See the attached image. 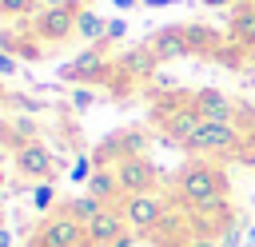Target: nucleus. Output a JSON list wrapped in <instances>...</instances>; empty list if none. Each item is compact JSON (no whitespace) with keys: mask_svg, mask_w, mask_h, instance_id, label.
<instances>
[{"mask_svg":"<svg viewBox=\"0 0 255 247\" xmlns=\"http://www.w3.org/2000/svg\"><path fill=\"white\" fill-rule=\"evenodd\" d=\"M191 108L203 116V120H215V124H235V100L219 88H199L191 92Z\"/></svg>","mask_w":255,"mask_h":247,"instance_id":"10","label":"nucleus"},{"mask_svg":"<svg viewBox=\"0 0 255 247\" xmlns=\"http://www.w3.org/2000/svg\"><path fill=\"white\" fill-rule=\"evenodd\" d=\"M124 36H128V20H108V40H104V44L124 40Z\"/></svg>","mask_w":255,"mask_h":247,"instance_id":"24","label":"nucleus"},{"mask_svg":"<svg viewBox=\"0 0 255 247\" xmlns=\"http://www.w3.org/2000/svg\"><path fill=\"white\" fill-rule=\"evenodd\" d=\"M175 199L187 211L207 207L215 199H227V175H223V167H215L207 159H187L175 171Z\"/></svg>","mask_w":255,"mask_h":247,"instance_id":"1","label":"nucleus"},{"mask_svg":"<svg viewBox=\"0 0 255 247\" xmlns=\"http://www.w3.org/2000/svg\"><path fill=\"white\" fill-rule=\"evenodd\" d=\"M247 4H255V0H247Z\"/></svg>","mask_w":255,"mask_h":247,"instance_id":"34","label":"nucleus"},{"mask_svg":"<svg viewBox=\"0 0 255 247\" xmlns=\"http://www.w3.org/2000/svg\"><path fill=\"white\" fill-rule=\"evenodd\" d=\"M40 0H0V16H32Z\"/></svg>","mask_w":255,"mask_h":247,"instance_id":"20","label":"nucleus"},{"mask_svg":"<svg viewBox=\"0 0 255 247\" xmlns=\"http://www.w3.org/2000/svg\"><path fill=\"white\" fill-rule=\"evenodd\" d=\"M112 167H116V179H120L124 199H128V195H147V191H155V183H159V167H155L147 155H124V159L112 163Z\"/></svg>","mask_w":255,"mask_h":247,"instance_id":"7","label":"nucleus"},{"mask_svg":"<svg viewBox=\"0 0 255 247\" xmlns=\"http://www.w3.org/2000/svg\"><path fill=\"white\" fill-rule=\"evenodd\" d=\"M116 8H135V4H143V0H112Z\"/></svg>","mask_w":255,"mask_h":247,"instance_id":"31","label":"nucleus"},{"mask_svg":"<svg viewBox=\"0 0 255 247\" xmlns=\"http://www.w3.org/2000/svg\"><path fill=\"white\" fill-rule=\"evenodd\" d=\"M199 4H207V8H223V4H231V8H235V0H199Z\"/></svg>","mask_w":255,"mask_h":247,"instance_id":"29","label":"nucleus"},{"mask_svg":"<svg viewBox=\"0 0 255 247\" xmlns=\"http://www.w3.org/2000/svg\"><path fill=\"white\" fill-rule=\"evenodd\" d=\"M16 68H20V64H16V56L0 48V76H16Z\"/></svg>","mask_w":255,"mask_h":247,"instance_id":"25","label":"nucleus"},{"mask_svg":"<svg viewBox=\"0 0 255 247\" xmlns=\"http://www.w3.org/2000/svg\"><path fill=\"white\" fill-rule=\"evenodd\" d=\"M124 219L131 235H159V227L167 223V199L147 191V195H128L124 203Z\"/></svg>","mask_w":255,"mask_h":247,"instance_id":"3","label":"nucleus"},{"mask_svg":"<svg viewBox=\"0 0 255 247\" xmlns=\"http://www.w3.org/2000/svg\"><path fill=\"white\" fill-rule=\"evenodd\" d=\"M92 171H96V159H92V155H76V163H72V179H76V183H88Z\"/></svg>","mask_w":255,"mask_h":247,"instance_id":"21","label":"nucleus"},{"mask_svg":"<svg viewBox=\"0 0 255 247\" xmlns=\"http://www.w3.org/2000/svg\"><path fill=\"white\" fill-rule=\"evenodd\" d=\"M16 171L24 179H32V183H48L56 175V159H52V151L40 139H28V143L16 147Z\"/></svg>","mask_w":255,"mask_h":247,"instance_id":"8","label":"nucleus"},{"mask_svg":"<svg viewBox=\"0 0 255 247\" xmlns=\"http://www.w3.org/2000/svg\"><path fill=\"white\" fill-rule=\"evenodd\" d=\"M147 8H167V4H175V0H143Z\"/></svg>","mask_w":255,"mask_h":247,"instance_id":"30","label":"nucleus"},{"mask_svg":"<svg viewBox=\"0 0 255 247\" xmlns=\"http://www.w3.org/2000/svg\"><path fill=\"white\" fill-rule=\"evenodd\" d=\"M243 247H255V223H247V231H243Z\"/></svg>","mask_w":255,"mask_h":247,"instance_id":"27","label":"nucleus"},{"mask_svg":"<svg viewBox=\"0 0 255 247\" xmlns=\"http://www.w3.org/2000/svg\"><path fill=\"white\" fill-rule=\"evenodd\" d=\"M56 207V183L48 179V183H32V211L36 215H48Z\"/></svg>","mask_w":255,"mask_h":247,"instance_id":"18","label":"nucleus"},{"mask_svg":"<svg viewBox=\"0 0 255 247\" xmlns=\"http://www.w3.org/2000/svg\"><path fill=\"white\" fill-rule=\"evenodd\" d=\"M227 44H235L239 52L255 48V4H235L231 8V24H227Z\"/></svg>","mask_w":255,"mask_h":247,"instance_id":"13","label":"nucleus"},{"mask_svg":"<svg viewBox=\"0 0 255 247\" xmlns=\"http://www.w3.org/2000/svg\"><path fill=\"white\" fill-rule=\"evenodd\" d=\"M44 8H56V4H68V0H40Z\"/></svg>","mask_w":255,"mask_h":247,"instance_id":"32","label":"nucleus"},{"mask_svg":"<svg viewBox=\"0 0 255 247\" xmlns=\"http://www.w3.org/2000/svg\"><path fill=\"white\" fill-rule=\"evenodd\" d=\"M112 247H135V235H131V231H124V235H120Z\"/></svg>","mask_w":255,"mask_h":247,"instance_id":"26","label":"nucleus"},{"mask_svg":"<svg viewBox=\"0 0 255 247\" xmlns=\"http://www.w3.org/2000/svg\"><path fill=\"white\" fill-rule=\"evenodd\" d=\"M4 183H8V175H4V167H0V191H4Z\"/></svg>","mask_w":255,"mask_h":247,"instance_id":"33","label":"nucleus"},{"mask_svg":"<svg viewBox=\"0 0 255 247\" xmlns=\"http://www.w3.org/2000/svg\"><path fill=\"white\" fill-rule=\"evenodd\" d=\"M183 247H219V235H211V231H195V235L183 239Z\"/></svg>","mask_w":255,"mask_h":247,"instance_id":"23","label":"nucleus"},{"mask_svg":"<svg viewBox=\"0 0 255 247\" xmlns=\"http://www.w3.org/2000/svg\"><path fill=\"white\" fill-rule=\"evenodd\" d=\"M84 187H88V195H96L104 207H116V199L124 203V191H120L116 167H96V171H92V179H88Z\"/></svg>","mask_w":255,"mask_h":247,"instance_id":"14","label":"nucleus"},{"mask_svg":"<svg viewBox=\"0 0 255 247\" xmlns=\"http://www.w3.org/2000/svg\"><path fill=\"white\" fill-rule=\"evenodd\" d=\"M243 231H247V219L243 215H231L219 227V247H243Z\"/></svg>","mask_w":255,"mask_h":247,"instance_id":"19","label":"nucleus"},{"mask_svg":"<svg viewBox=\"0 0 255 247\" xmlns=\"http://www.w3.org/2000/svg\"><path fill=\"white\" fill-rule=\"evenodd\" d=\"M116 72L131 84V80H151L155 72H159V60L151 56V48L147 44H135V48H128V52H120V60H116Z\"/></svg>","mask_w":255,"mask_h":247,"instance_id":"12","label":"nucleus"},{"mask_svg":"<svg viewBox=\"0 0 255 247\" xmlns=\"http://www.w3.org/2000/svg\"><path fill=\"white\" fill-rule=\"evenodd\" d=\"M80 0H68V4H56V8H40L32 16V36L40 44H64L68 36H76V16H80Z\"/></svg>","mask_w":255,"mask_h":247,"instance_id":"4","label":"nucleus"},{"mask_svg":"<svg viewBox=\"0 0 255 247\" xmlns=\"http://www.w3.org/2000/svg\"><path fill=\"white\" fill-rule=\"evenodd\" d=\"M92 104H96V88H76V92H72V108H76V112H88Z\"/></svg>","mask_w":255,"mask_h":247,"instance_id":"22","label":"nucleus"},{"mask_svg":"<svg viewBox=\"0 0 255 247\" xmlns=\"http://www.w3.org/2000/svg\"><path fill=\"white\" fill-rule=\"evenodd\" d=\"M187 48H191V56H219L223 52V32H215V28H207V24H187Z\"/></svg>","mask_w":255,"mask_h":247,"instance_id":"15","label":"nucleus"},{"mask_svg":"<svg viewBox=\"0 0 255 247\" xmlns=\"http://www.w3.org/2000/svg\"><path fill=\"white\" fill-rule=\"evenodd\" d=\"M143 44L151 48V56H155L159 64H171V60L191 56V48H187V24H167V28L151 32Z\"/></svg>","mask_w":255,"mask_h":247,"instance_id":"9","label":"nucleus"},{"mask_svg":"<svg viewBox=\"0 0 255 247\" xmlns=\"http://www.w3.org/2000/svg\"><path fill=\"white\" fill-rule=\"evenodd\" d=\"M64 84H80V88H96V84H112L116 80V64L104 56V44H96V48H84L76 60H68V64H60V72H56Z\"/></svg>","mask_w":255,"mask_h":247,"instance_id":"2","label":"nucleus"},{"mask_svg":"<svg viewBox=\"0 0 255 247\" xmlns=\"http://www.w3.org/2000/svg\"><path fill=\"white\" fill-rule=\"evenodd\" d=\"M76 36L88 40V44L96 48V44L108 40V20H104L96 8H80V16H76Z\"/></svg>","mask_w":255,"mask_h":247,"instance_id":"16","label":"nucleus"},{"mask_svg":"<svg viewBox=\"0 0 255 247\" xmlns=\"http://www.w3.org/2000/svg\"><path fill=\"white\" fill-rule=\"evenodd\" d=\"M88 247H112L124 231H128V219H124V207H104L88 227Z\"/></svg>","mask_w":255,"mask_h":247,"instance_id":"11","label":"nucleus"},{"mask_svg":"<svg viewBox=\"0 0 255 247\" xmlns=\"http://www.w3.org/2000/svg\"><path fill=\"white\" fill-rule=\"evenodd\" d=\"M239 147H243V135H239L235 124L203 120V127H199V135L191 139L187 151H195V155H239Z\"/></svg>","mask_w":255,"mask_h":247,"instance_id":"6","label":"nucleus"},{"mask_svg":"<svg viewBox=\"0 0 255 247\" xmlns=\"http://www.w3.org/2000/svg\"><path fill=\"white\" fill-rule=\"evenodd\" d=\"M64 211H68V215H72L76 223H84V227H88V223H92V219H96V215L104 211V203H100L96 195H88V191H84V195L68 199V203H64Z\"/></svg>","mask_w":255,"mask_h":247,"instance_id":"17","label":"nucleus"},{"mask_svg":"<svg viewBox=\"0 0 255 247\" xmlns=\"http://www.w3.org/2000/svg\"><path fill=\"white\" fill-rule=\"evenodd\" d=\"M0 247H12V231H8L4 223H0Z\"/></svg>","mask_w":255,"mask_h":247,"instance_id":"28","label":"nucleus"},{"mask_svg":"<svg viewBox=\"0 0 255 247\" xmlns=\"http://www.w3.org/2000/svg\"><path fill=\"white\" fill-rule=\"evenodd\" d=\"M28 247H88V231L68 211H56V215H44V223L36 227V239Z\"/></svg>","mask_w":255,"mask_h":247,"instance_id":"5","label":"nucleus"}]
</instances>
